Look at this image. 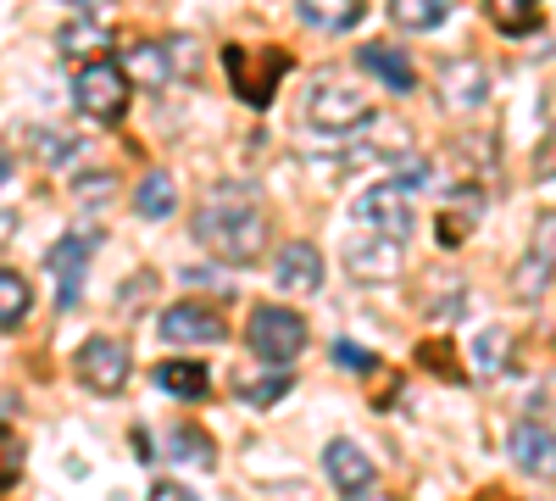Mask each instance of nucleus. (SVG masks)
I'll use <instances>...</instances> for the list:
<instances>
[{
    "label": "nucleus",
    "instance_id": "a878e982",
    "mask_svg": "<svg viewBox=\"0 0 556 501\" xmlns=\"http://www.w3.org/2000/svg\"><path fill=\"white\" fill-rule=\"evenodd\" d=\"M235 390H240V396H245L251 406H273L278 396H285V390H290V374H285V368H273V374H256V379L245 374V379H240Z\"/></svg>",
    "mask_w": 556,
    "mask_h": 501
},
{
    "label": "nucleus",
    "instance_id": "2eb2a0df",
    "mask_svg": "<svg viewBox=\"0 0 556 501\" xmlns=\"http://www.w3.org/2000/svg\"><path fill=\"white\" fill-rule=\"evenodd\" d=\"M440 101L445 107H479V101H490V67L484 62H473V57H462V62H445L440 67Z\"/></svg>",
    "mask_w": 556,
    "mask_h": 501
},
{
    "label": "nucleus",
    "instance_id": "4be33fe9",
    "mask_svg": "<svg viewBox=\"0 0 556 501\" xmlns=\"http://www.w3.org/2000/svg\"><path fill=\"white\" fill-rule=\"evenodd\" d=\"M56 45H62V57H89V62H106V51H112V34L101 28V23H67L62 34H56Z\"/></svg>",
    "mask_w": 556,
    "mask_h": 501
},
{
    "label": "nucleus",
    "instance_id": "72a5a7b5",
    "mask_svg": "<svg viewBox=\"0 0 556 501\" xmlns=\"http://www.w3.org/2000/svg\"><path fill=\"white\" fill-rule=\"evenodd\" d=\"M12 235H17V217H12V212H0V246H7Z\"/></svg>",
    "mask_w": 556,
    "mask_h": 501
},
{
    "label": "nucleus",
    "instance_id": "1a4fd4ad",
    "mask_svg": "<svg viewBox=\"0 0 556 501\" xmlns=\"http://www.w3.org/2000/svg\"><path fill=\"white\" fill-rule=\"evenodd\" d=\"M506 458L529 479H556V429L540 418H518L513 435H506Z\"/></svg>",
    "mask_w": 556,
    "mask_h": 501
},
{
    "label": "nucleus",
    "instance_id": "6ab92c4d",
    "mask_svg": "<svg viewBox=\"0 0 556 501\" xmlns=\"http://www.w3.org/2000/svg\"><path fill=\"white\" fill-rule=\"evenodd\" d=\"M484 12L501 39H529L540 28V0H484Z\"/></svg>",
    "mask_w": 556,
    "mask_h": 501
},
{
    "label": "nucleus",
    "instance_id": "cd10ccee",
    "mask_svg": "<svg viewBox=\"0 0 556 501\" xmlns=\"http://www.w3.org/2000/svg\"><path fill=\"white\" fill-rule=\"evenodd\" d=\"M173 458H178V463L206 468V463H212V446H206V435H201V429H178V435H173Z\"/></svg>",
    "mask_w": 556,
    "mask_h": 501
},
{
    "label": "nucleus",
    "instance_id": "f257e3e1",
    "mask_svg": "<svg viewBox=\"0 0 556 501\" xmlns=\"http://www.w3.org/2000/svg\"><path fill=\"white\" fill-rule=\"evenodd\" d=\"M195 240L223 256V262H262L267 251V212L262 201L245 190V185H228V190H212L201 206H195Z\"/></svg>",
    "mask_w": 556,
    "mask_h": 501
},
{
    "label": "nucleus",
    "instance_id": "5701e85b",
    "mask_svg": "<svg viewBox=\"0 0 556 501\" xmlns=\"http://www.w3.org/2000/svg\"><path fill=\"white\" fill-rule=\"evenodd\" d=\"M173 206H178V190H173L167 173H146L134 185V212L139 217H173Z\"/></svg>",
    "mask_w": 556,
    "mask_h": 501
},
{
    "label": "nucleus",
    "instance_id": "a211bd4d",
    "mask_svg": "<svg viewBox=\"0 0 556 501\" xmlns=\"http://www.w3.org/2000/svg\"><path fill=\"white\" fill-rule=\"evenodd\" d=\"M173 51L167 45H156V39H139V45H128V62H123V73L134 78V84H146V89H162V84H173Z\"/></svg>",
    "mask_w": 556,
    "mask_h": 501
},
{
    "label": "nucleus",
    "instance_id": "0eeeda50",
    "mask_svg": "<svg viewBox=\"0 0 556 501\" xmlns=\"http://www.w3.org/2000/svg\"><path fill=\"white\" fill-rule=\"evenodd\" d=\"M73 374L96 390V396H123L128 385V346L112 340V335H89L73 356Z\"/></svg>",
    "mask_w": 556,
    "mask_h": 501
},
{
    "label": "nucleus",
    "instance_id": "2f4dec72",
    "mask_svg": "<svg viewBox=\"0 0 556 501\" xmlns=\"http://www.w3.org/2000/svg\"><path fill=\"white\" fill-rule=\"evenodd\" d=\"M151 501H195V490H184V485H151Z\"/></svg>",
    "mask_w": 556,
    "mask_h": 501
},
{
    "label": "nucleus",
    "instance_id": "f8f14e48",
    "mask_svg": "<svg viewBox=\"0 0 556 501\" xmlns=\"http://www.w3.org/2000/svg\"><path fill=\"white\" fill-rule=\"evenodd\" d=\"M323 474H329V485L334 490H345V496H367L374 490V458L356 446V440H329L323 446Z\"/></svg>",
    "mask_w": 556,
    "mask_h": 501
},
{
    "label": "nucleus",
    "instance_id": "412c9836",
    "mask_svg": "<svg viewBox=\"0 0 556 501\" xmlns=\"http://www.w3.org/2000/svg\"><path fill=\"white\" fill-rule=\"evenodd\" d=\"M156 385L178 401H206L212 396V374L201 368V362H162L156 368Z\"/></svg>",
    "mask_w": 556,
    "mask_h": 501
},
{
    "label": "nucleus",
    "instance_id": "7c9ffc66",
    "mask_svg": "<svg viewBox=\"0 0 556 501\" xmlns=\"http://www.w3.org/2000/svg\"><path fill=\"white\" fill-rule=\"evenodd\" d=\"M501 346H506L501 329H484L479 335V368H501Z\"/></svg>",
    "mask_w": 556,
    "mask_h": 501
},
{
    "label": "nucleus",
    "instance_id": "4468645a",
    "mask_svg": "<svg viewBox=\"0 0 556 501\" xmlns=\"http://www.w3.org/2000/svg\"><path fill=\"white\" fill-rule=\"evenodd\" d=\"M84 262H89V235H62L45 256V267L56 273V306L73 312L78 306V285H84Z\"/></svg>",
    "mask_w": 556,
    "mask_h": 501
},
{
    "label": "nucleus",
    "instance_id": "bb28decb",
    "mask_svg": "<svg viewBox=\"0 0 556 501\" xmlns=\"http://www.w3.org/2000/svg\"><path fill=\"white\" fill-rule=\"evenodd\" d=\"M17 474H23V440L0 424V490H12Z\"/></svg>",
    "mask_w": 556,
    "mask_h": 501
},
{
    "label": "nucleus",
    "instance_id": "423d86ee",
    "mask_svg": "<svg viewBox=\"0 0 556 501\" xmlns=\"http://www.w3.org/2000/svg\"><path fill=\"white\" fill-rule=\"evenodd\" d=\"M351 217H356V229H367V235H384V240H401L406 246V235H412V196L395 185H374V190H362L356 196V206H351Z\"/></svg>",
    "mask_w": 556,
    "mask_h": 501
},
{
    "label": "nucleus",
    "instance_id": "6e6552de",
    "mask_svg": "<svg viewBox=\"0 0 556 501\" xmlns=\"http://www.w3.org/2000/svg\"><path fill=\"white\" fill-rule=\"evenodd\" d=\"M551 273H556V212H540L534 217V240L513 273V296L518 301H534L545 285H551Z\"/></svg>",
    "mask_w": 556,
    "mask_h": 501
},
{
    "label": "nucleus",
    "instance_id": "f704fd0d",
    "mask_svg": "<svg viewBox=\"0 0 556 501\" xmlns=\"http://www.w3.org/2000/svg\"><path fill=\"white\" fill-rule=\"evenodd\" d=\"M7 185H12V162H7V156H0V190H7Z\"/></svg>",
    "mask_w": 556,
    "mask_h": 501
},
{
    "label": "nucleus",
    "instance_id": "f03ea898",
    "mask_svg": "<svg viewBox=\"0 0 556 501\" xmlns=\"http://www.w3.org/2000/svg\"><path fill=\"white\" fill-rule=\"evenodd\" d=\"M245 346L267 362V368H290L306 351V317L295 306H256L245 324Z\"/></svg>",
    "mask_w": 556,
    "mask_h": 501
},
{
    "label": "nucleus",
    "instance_id": "c85d7f7f",
    "mask_svg": "<svg viewBox=\"0 0 556 501\" xmlns=\"http://www.w3.org/2000/svg\"><path fill=\"white\" fill-rule=\"evenodd\" d=\"M534 178H540V185H551V178H556V128L534 146Z\"/></svg>",
    "mask_w": 556,
    "mask_h": 501
},
{
    "label": "nucleus",
    "instance_id": "9b49d317",
    "mask_svg": "<svg viewBox=\"0 0 556 501\" xmlns=\"http://www.w3.org/2000/svg\"><path fill=\"white\" fill-rule=\"evenodd\" d=\"M273 285L290 296H317L323 290V256L312 240H285L273 256Z\"/></svg>",
    "mask_w": 556,
    "mask_h": 501
},
{
    "label": "nucleus",
    "instance_id": "393cba45",
    "mask_svg": "<svg viewBox=\"0 0 556 501\" xmlns=\"http://www.w3.org/2000/svg\"><path fill=\"white\" fill-rule=\"evenodd\" d=\"M473 223H479V196H462V201L440 217V246L468 240V235H473Z\"/></svg>",
    "mask_w": 556,
    "mask_h": 501
},
{
    "label": "nucleus",
    "instance_id": "20e7f679",
    "mask_svg": "<svg viewBox=\"0 0 556 501\" xmlns=\"http://www.w3.org/2000/svg\"><path fill=\"white\" fill-rule=\"evenodd\" d=\"M223 67L235 78V96L245 107H267L278 96V78L290 73L285 51H251V45H223Z\"/></svg>",
    "mask_w": 556,
    "mask_h": 501
},
{
    "label": "nucleus",
    "instance_id": "473e14b6",
    "mask_svg": "<svg viewBox=\"0 0 556 501\" xmlns=\"http://www.w3.org/2000/svg\"><path fill=\"white\" fill-rule=\"evenodd\" d=\"M62 7H73L84 17H101V12H112V0H62Z\"/></svg>",
    "mask_w": 556,
    "mask_h": 501
},
{
    "label": "nucleus",
    "instance_id": "39448f33",
    "mask_svg": "<svg viewBox=\"0 0 556 501\" xmlns=\"http://www.w3.org/2000/svg\"><path fill=\"white\" fill-rule=\"evenodd\" d=\"M306 123L323 128V134H351L356 123H374V107H367L351 84H340V78L323 73V78L312 84V96H306Z\"/></svg>",
    "mask_w": 556,
    "mask_h": 501
},
{
    "label": "nucleus",
    "instance_id": "b1692460",
    "mask_svg": "<svg viewBox=\"0 0 556 501\" xmlns=\"http://www.w3.org/2000/svg\"><path fill=\"white\" fill-rule=\"evenodd\" d=\"M390 17L412 34H429L451 17V0H390Z\"/></svg>",
    "mask_w": 556,
    "mask_h": 501
},
{
    "label": "nucleus",
    "instance_id": "f3484780",
    "mask_svg": "<svg viewBox=\"0 0 556 501\" xmlns=\"http://www.w3.org/2000/svg\"><path fill=\"white\" fill-rule=\"evenodd\" d=\"M295 17L317 34H345L367 17V0H295Z\"/></svg>",
    "mask_w": 556,
    "mask_h": 501
},
{
    "label": "nucleus",
    "instance_id": "9d476101",
    "mask_svg": "<svg viewBox=\"0 0 556 501\" xmlns=\"http://www.w3.org/2000/svg\"><path fill=\"white\" fill-rule=\"evenodd\" d=\"M223 335H228L223 312H212L201 301H178V306L162 312V340L167 346H217Z\"/></svg>",
    "mask_w": 556,
    "mask_h": 501
},
{
    "label": "nucleus",
    "instance_id": "c756f323",
    "mask_svg": "<svg viewBox=\"0 0 556 501\" xmlns=\"http://www.w3.org/2000/svg\"><path fill=\"white\" fill-rule=\"evenodd\" d=\"M334 362L340 368H356V374H374V356H367L362 346H351V340H334Z\"/></svg>",
    "mask_w": 556,
    "mask_h": 501
},
{
    "label": "nucleus",
    "instance_id": "dca6fc26",
    "mask_svg": "<svg viewBox=\"0 0 556 501\" xmlns=\"http://www.w3.org/2000/svg\"><path fill=\"white\" fill-rule=\"evenodd\" d=\"M356 67H362V73H374L384 89H395V96H412V89H417V67L395 51V45H384V39L362 45V51H356Z\"/></svg>",
    "mask_w": 556,
    "mask_h": 501
},
{
    "label": "nucleus",
    "instance_id": "ddd939ff",
    "mask_svg": "<svg viewBox=\"0 0 556 501\" xmlns=\"http://www.w3.org/2000/svg\"><path fill=\"white\" fill-rule=\"evenodd\" d=\"M345 267L351 279H367V285H384L401 273V240H384V235H362L345 246Z\"/></svg>",
    "mask_w": 556,
    "mask_h": 501
},
{
    "label": "nucleus",
    "instance_id": "aec40b11",
    "mask_svg": "<svg viewBox=\"0 0 556 501\" xmlns=\"http://www.w3.org/2000/svg\"><path fill=\"white\" fill-rule=\"evenodd\" d=\"M28 312H34V290L17 267H0V335H12L28 324Z\"/></svg>",
    "mask_w": 556,
    "mask_h": 501
},
{
    "label": "nucleus",
    "instance_id": "7ed1b4c3",
    "mask_svg": "<svg viewBox=\"0 0 556 501\" xmlns=\"http://www.w3.org/2000/svg\"><path fill=\"white\" fill-rule=\"evenodd\" d=\"M73 107L89 117V123H117L128 112V73L123 62H84L78 78H73Z\"/></svg>",
    "mask_w": 556,
    "mask_h": 501
}]
</instances>
